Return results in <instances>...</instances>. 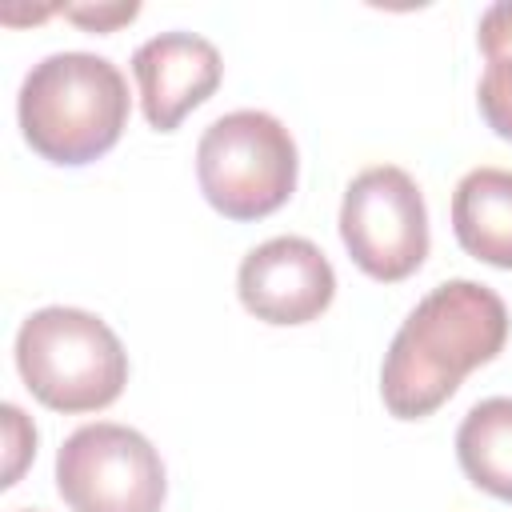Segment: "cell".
Listing matches in <instances>:
<instances>
[{
    "instance_id": "cell-1",
    "label": "cell",
    "mask_w": 512,
    "mask_h": 512,
    "mask_svg": "<svg viewBox=\"0 0 512 512\" xmlns=\"http://www.w3.org/2000/svg\"><path fill=\"white\" fill-rule=\"evenodd\" d=\"M508 340L504 300L476 280H448L432 288L400 324L384 352L380 396L396 420L436 412L460 380L496 360Z\"/></svg>"
},
{
    "instance_id": "cell-2",
    "label": "cell",
    "mask_w": 512,
    "mask_h": 512,
    "mask_svg": "<svg viewBox=\"0 0 512 512\" xmlns=\"http://www.w3.org/2000/svg\"><path fill=\"white\" fill-rule=\"evenodd\" d=\"M16 116L40 160L80 168L116 148L128 124V80L108 56L52 52L24 76Z\"/></svg>"
},
{
    "instance_id": "cell-3",
    "label": "cell",
    "mask_w": 512,
    "mask_h": 512,
    "mask_svg": "<svg viewBox=\"0 0 512 512\" xmlns=\"http://www.w3.org/2000/svg\"><path fill=\"white\" fill-rule=\"evenodd\" d=\"M16 368L28 392L52 412L108 408L128 384L120 336L84 308H40L16 332Z\"/></svg>"
},
{
    "instance_id": "cell-4",
    "label": "cell",
    "mask_w": 512,
    "mask_h": 512,
    "mask_svg": "<svg viewBox=\"0 0 512 512\" xmlns=\"http://www.w3.org/2000/svg\"><path fill=\"white\" fill-rule=\"evenodd\" d=\"M296 140L256 108L212 120L196 144V180L204 200L228 220L272 216L296 192Z\"/></svg>"
},
{
    "instance_id": "cell-5",
    "label": "cell",
    "mask_w": 512,
    "mask_h": 512,
    "mask_svg": "<svg viewBox=\"0 0 512 512\" xmlns=\"http://www.w3.org/2000/svg\"><path fill=\"white\" fill-rule=\"evenodd\" d=\"M56 488L72 512H160V452L124 424H84L56 452Z\"/></svg>"
},
{
    "instance_id": "cell-6",
    "label": "cell",
    "mask_w": 512,
    "mask_h": 512,
    "mask_svg": "<svg viewBox=\"0 0 512 512\" xmlns=\"http://www.w3.org/2000/svg\"><path fill=\"white\" fill-rule=\"evenodd\" d=\"M340 236L356 268L380 284L412 276L428 256V208L396 164L364 168L340 204Z\"/></svg>"
},
{
    "instance_id": "cell-7",
    "label": "cell",
    "mask_w": 512,
    "mask_h": 512,
    "mask_svg": "<svg viewBox=\"0 0 512 512\" xmlns=\"http://www.w3.org/2000/svg\"><path fill=\"white\" fill-rule=\"evenodd\" d=\"M236 292L264 324H308L332 304L336 272L312 240L276 236L240 260Z\"/></svg>"
},
{
    "instance_id": "cell-8",
    "label": "cell",
    "mask_w": 512,
    "mask_h": 512,
    "mask_svg": "<svg viewBox=\"0 0 512 512\" xmlns=\"http://www.w3.org/2000/svg\"><path fill=\"white\" fill-rule=\"evenodd\" d=\"M132 72L144 120L160 132H172L196 104L216 92L224 60L216 44L196 32H160L136 48Z\"/></svg>"
},
{
    "instance_id": "cell-9",
    "label": "cell",
    "mask_w": 512,
    "mask_h": 512,
    "mask_svg": "<svg viewBox=\"0 0 512 512\" xmlns=\"http://www.w3.org/2000/svg\"><path fill=\"white\" fill-rule=\"evenodd\" d=\"M452 232L460 248L492 268H512V172L472 168L452 192Z\"/></svg>"
},
{
    "instance_id": "cell-10",
    "label": "cell",
    "mask_w": 512,
    "mask_h": 512,
    "mask_svg": "<svg viewBox=\"0 0 512 512\" xmlns=\"http://www.w3.org/2000/svg\"><path fill=\"white\" fill-rule=\"evenodd\" d=\"M456 460L476 488L512 504V396H488L468 408L456 428Z\"/></svg>"
},
{
    "instance_id": "cell-11",
    "label": "cell",
    "mask_w": 512,
    "mask_h": 512,
    "mask_svg": "<svg viewBox=\"0 0 512 512\" xmlns=\"http://www.w3.org/2000/svg\"><path fill=\"white\" fill-rule=\"evenodd\" d=\"M476 104H480L484 124L500 140H512V56L488 60L480 88H476Z\"/></svg>"
},
{
    "instance_id": "cell-12",
    "label": "cell",
    "mask_w": 512,
    "mask_h": 512,
    "mask_svg": "<svg viewBox=\"0 0 512 512\" xmlns=\"http://www.w3.org/2000/svg\"><path fill=\"white\" fill-rule=\"evenodd\" d=\"M0 416H4V448H8V464H4V480L0 484L12 488L20 480V472H24V460L36 452V428L24 420V412L16 404H4Z\"/></svg>"
},
{
    "instance_id": "cell-13",
    "label": "cell",
    "mask_w": 512,
    "mask_h": 512,
    "mask_svg": "<svg viewBox=\"0 0 512 512\" xmlns=\"http://www.w3.org/2000/svg\"><path fill=\"white\" fill-rule=\"evenodd\" d=\"M476 40H480V52H484V60H500V56H512V0H500V4L484 8Z\"/></svg>"
},
{
    "instance_id": "cell-14",
    "label": "cell",
    "mask_w": 512,
    "mask_h": 512,
    "mask_svg": "<svg viewBox=\"0 0 512 512\" xmlns=\"http://www.w3.org/2000/svg\"><path fill=\"white\" fill-rule=\"evenodd\" d=\"M140 8L136 4H96V8H64V16L88 32H108L116 24H128Z\"/></svg>"
},
{
    "instance_id": "cell-15",
    "label": "cell",
    "mask_w": 512,
    "mask_h": 512,
    "mask_svg": "<svg viewBox=\"0 0 512 512\" xmlns=\"http://www.w3.org/2000/svg\"><path fill=\"white\" fill-rule=\"evenodd\" d=\"M24 512H32V508H24Z\"/></svg>"
}]
</instances>
